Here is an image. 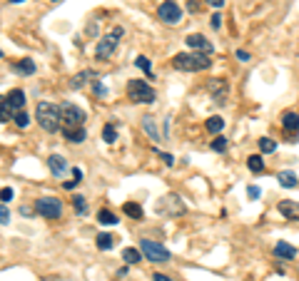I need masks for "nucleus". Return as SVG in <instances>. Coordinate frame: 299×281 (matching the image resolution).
<instances>
[{
    "label": "nucleus",
    "instance_id": "a18cd8bd",
    "mask_svg": "<svg viewBox=\"0 0 299 281\" xmlns=\"http://www.w3.org/2000/svg\"><path fill=\"white\" fill-rule=\"evenodd\" d=\"M73 177H75V179L80 182V179H82V172H80V169H73Z\"/></svg>",
    "mask_w": 299,
    "mask_h": 281
},
{
    "label": "nucleus",
    "instance_id": "f03ea898",
    "mask_svg": "<svg viewBox=\"0 0 299 281\" xmlns=\"http://www.w3.org/2000/svg\"><path fill=\"white\" fill-rule=\"evenodd\" d=\"M172 65L175 70H182V72H202V70H210V55L205 53H180L172 58Z\"/></svg>",
    "mask_w": 299,
    "mask_h": 281
},
{
    "label": "nucleus",
    "instance_id": "c85d7f7f",
    "mask_svg": "<svg viewBox=\"0 0 299 281\" xmlns=\"http://www.w3.org/2000/svg\"><path fill=\"white\" fill-rule=\"evenodd\" d=\"M102 140H105L107 144L117 142V130H115V125H105V127H102Z\"/></svg>",
    "mask_w": 299,
    "mask_h": 281
},
{
    "label": "nucleus",
    "instance_id": "cd10ccee",
    "mask_svg": "<svg viewBox=\"0 0 299 281\" xmlns=\"http://www.w3.org/2000/svg\"><path fill=\"white\" fill-rule=\"evenodd\" d=\"M135 65L145 72V75H150V77H152V63H150L145 55H137V60H135Z\"/></svg>",
    "mask_w": 299,
    "mask_h": 281
},
{
    "label": "nucleus",
    "instance_id": "5701e85b",
    "mask_svg": "<svg viewBox=\"0 0 299 281\" xmlns=\"http://www.w3.org/2000/svg\"><path fill=\"white\" fill-rule=\"evenodd\" d=\"M122 211H125L127 216H132V219H142V214H145L142 207H140L137 202H127V204L122 207Z\"/></svg>",
    "mask_w": 299,
    "mask_h": 281
},
{
    "label": "nucleus",
    "instance_id": "4468645a",
    "mask_svg": "<svg viewBox=\"0 0 299 281\" xmlns=\"http://www.w3.org/2000/svg\"><path fill=\"white\" fill-rule=\"evenodd\" d=\"M274 256H277V259H287V261H289V259H294V256H297V249H294L292 244H287V241H277V244H274Z\"/></svg>",
    "mask_w": 299,
    "mask_h": 281
},
{
    "label": "nucleus",
    "instance_id": "79ce46f5",
    "mask_svg": "<svg viewBox=\"0 0 299 281\" xmlns=\"http://www.w3.org/2000/svg\"><path fill=\"white\" fill-rule=\"evenodd\" d=\"M205 3H210L212 8H217V10H220V8L224 5V0H205Z\"/></svg>",
    "mask_w": 299,
    "mask_h": 281
},
{
    "label": "nucleus",
    "instance_id": "f8f14e48",
    "mask_svg": "<svg viewBox=\"0 0 299 281\" xmlns=\"http://www.w3.org/2000/svg\"><path fill=\"white\" fill-rule=\"evenodd\" d=\"M277 209H279V214H282V216H287L289 221H299V202L282 199V202L277 204Z\"/></svg>",
    "mask_w": 299,
    "mask_h": 281
},
{
    "label": "nucleus",
    "instance_id": "9b49d317",
    "mask_svg": "<svg viewBox=\"0 0 299 281\" xmlns=\"http://www.w3.org/2000/svg\"><path fill=\"white\" fill-rule=\"evenodd\" d=\"M185 43H187V48H190V50H197V53H205V55L215 50V48H212V43H210L205 35H200V33L187 35V38H185Z\"/></svg>",
    "mask_w": 299,
    "mask_h": 281
},
{
    "label": "nucleus",
    "instance_id": "de8ad7c7",
    "mask_svg": "<svg viewBox=\"0 0 299 281\" xmlns=\"http://www.w3.org/2000/svg\"><path fill=\"white\" fill-rule=\"evenodd\" d=\"M53 3H63V0H53Z\"/></svg>",
    "mask_w": 299,
    "mask_h": 281
},
{
    "label": "nucleus",
    "instance_id": "b1692460",
    "mask_svg": "<svg viewBox=\"0 0 299 281\" xmlns=\"http://www.w3.org/2000/svg\"><path fill=\"white\" fill-rule=\"evenodd\" d=\"M97 221L105 224V226H115V224H117V216H115L110 209H100V211H97Z\"/></svg>",
    "mask_w": 299,
    "mask_h": 281
},
{
    "label": "nucleus",
    "instance_id": "a211bd4d",
    "mask_svg": "<svg viewBox=\"0 0 299 281\" xmlns=\"http://www.w3.org/2000/svg\"><path fill=\"white\" fill-rule=\"evenodd\" d=\"M85 137H87V132H85V127H65V140L68 142H73V144H80V142H85Z\"/></svg>",
    "mask_w": 299,
    "mask_h": 281
},
{
    "label": "nucleus",
    "instance_id": "c756f323",
    "mask_svg": "<svg viewBox=\"0 0 299 281\" xmlns=\"http://www.w3.org/2000/svg\"><path fill=\"white\" fill-rule=\"evenodd\" d=\"M259 149H262L264 154H272V152L277 149V142L269 140V137H262V140H259Z\"/></svg>",
    "mask_w": 299,
    "mask_h": 281
},
{
    "label": "nucleus",
    "instance_id": "412c9836",
    "mask_svg": "<svg viewBox=\"0 0 299 281\" xmlns=\"http://www.w3.org/2000/svg\"><path fill=\"white\" fill-rule=\"evenodd\" d=\"M205 127H207V132L217 135V132H222V130H224V120H222L220 115H212V117L205 122Z\"/></svg>",
    "mask_w": 299,
    "mask_h": 281
},
{
    "label": "nucleus",
    "instance_id": "c9c22d12",
    "mask_svg": "<svg viewBox=\"0 0 299 281\" xmlns=\"http://www.w3.org/2000/svg\"><path fill=\"white\" fill-rule=\"evenodd\" d=\"M0 221H3V224H10V211H8V204L0 207Z\"/></svg>",
    "mask_w": 299,
    "mask_h": 281
},
{
    "label": "nucleus",
    "instance_id": "e433bc0d",
    "mask_svg": "<svg viewBox=\"0 0 299 281\" xmlns=\"http://www.w3.org/2000/svg\"><path fill=\"white\" fill-rule=\"evenodd\" d=\"M259 194H262V189H259V187H254V184H252V187H247V197H249V199H259Z\"/></svg>",
    "mask_w": 299,
    "mask_h": 281
},
{
    "label": "nucleus",
    "instance_id": "72a5a7b5",
    "mask_svg": "<svg viewBox=\"0 0 299 281\" xmlns=\"http://www.w3.org/2000/svg\"><path fill=\"white\" fill-rule=\"evenodd\" d=\"M13 197H15V192H13L10 187H3V192H0V199H3V204H8Z\"/></svg>",
    "mask_w": 299,
    "mask_h": 281
},
{
    "label": "nucleus",
    "instance_id": "39448f33",
    "mask_svg": "<svg viewBox=\"0 0 299 281\" xmlns=\"http://www.w3.org/2000/svg\"><path fill=\"white\" fill-rule=\"evenodd\" d=\"M155 209H157L160 214H165V216H180V214L187 211V204L182 202L180 194H165V197L157 202Z\"/></svg>",
    "mask_w": 299,
    "mask_h": 281
},
{
    "label": "nucleus",
    "instance_id": "aec40b11",
    "mask_svg": "<svg viewBox=\"0 0 299 281\" xmlns=\"http://www.w3.org/2000/svg\"><path fill=\"white\" fill-rule=\"evenodd\" d=\"M282 127H284L287 132H299V115H297V112H287V115L282 117Z\"/></svg>",
    "mask_w": 299,
    "mask_h": 281
},
{
    "label": "nucleus",
    "instance_id": "f704fd0d",
    "mask_svg": "<svg viewBox=\"0 0 299 281\" xmlns=\"http://www.w3.org/2000/svg\"><path fill=\"white\" fill-rule=\"evenodd\" d=\"M92 90H95V95H97V97H105V95H107V90H105V85H102L100 80H95V82H92Z\"/></svg>",
    "mask_w": 299,
    "mask_h": 281
},
{
    "label": "nucleus",
    "instance_id": "393cba45",
    "mask_svg": "<svg viewBox=\"0 0 299 281\" xmlns=\"http://www.w3.org/2000/svg\"><path fill=\"white\" fill-rule=\"evenodd\" d=\"M142 256H145V254H142L140 249H130V246H127V249L122 251V259H125L127 264H140V261H142Z\"/></svg>",
    "mask_w": 299,
    "mask_h": 281
},
{
    "label": "nucleus",
    "instance_id": "423d86ee",
    "mask_svg": "<svg viewBox=\"0 0 299 281\" xmlns=\"http://www.w3.org/2000/svg\"><path fill=\"white\" fill-rule=\"evenodd\" d=\"M35 211L45 219H60L63 216V202L58 197H43L35 202Z\"/></svg>",
    "mask_w": 299,
    "mask_h": 281
},
{
    "label": "nucleus",
    "instance_id": "4be33fe9",
    "mask_svg": "<svg viewBox=\"0 0 299 281\" xmlns=\"http://www.w3.org/2000/svg\"><path fill=\"white\" fill-rule=\"evenodd\" d=\"M95 244H97L100 251H110V249L115 246V236H110V234H97Z\"/></svg>",
    "mask_w": 299,
    "mask_h": 281
},
{
    "label": "nucleus",
    "instance_id": "2eb2a0df",
    "mask_svg": "<svg viewBox=\"0 0 299 281\" xmlns=\"http://www.w3.org/2000/svg\"><path fill=\"white\" fill-rule=\"evenodd\" d=\"M5 102L13 107V110H23V105H25V92L23 90H10L8 95H5Z\"/></svg>",
    "mask_w": 299,
    "mask_h": 281
},
{
    "label": "nucleus",
    "instance_id": "7c9ffc66",
    "mask_svg": "<svg viewBox=\"0 0 299 281\" xmlns=\"http://www.w3.org/2000/svg\"><path fill=\"white\" fill-rule=\"evenodd\" d=\"M73 207H75V211H77V214H85V211H87L85 197H80V194H77V197H73Z\"/></svg>",
    "mask_w": 299,
    "mask_h": 281
},
{
    "label": "nucleus",
    "instance_id": "20e7f679",
    "mask_svg": "<svg viewBox=\"0 0 299 281\" xmlns=\"http://www.w3.org/2000/svg\"><path fill=\"white\" fill-rule=\"evenodd\" d=\"M140 251L145 254V259H150L152 264H167L170 261V249H165L157 241H150V239H140Z\"/></svg>",
    "mask_w": 299,
    "mask_h": 281
},
{
    "label": "nucleus",
    "instance_id": "a878e982",
    "mask_svg": "<svg viewBox=\"0 0 299 281\" xmlns=\"http://www.w3.org/2000/svg\"><path fill=\"white\" fill-rule=\"evenodd\" d=\"M247 167H249V172H254V174H262V172H264V162H262L259 154H252V157L247 159Z\"/></svg>",
    "mask_w": 299,
    "mask_h": 281
},
{
    "label": "nucleus",
    "instance_id": "2f4dec72",
    "mask_svg": "<svg viewBox=\"0 0 299 281\" xmlns=\"http://www.w3.org/2000/svg\"><path fill=\"white\" fill-rule=\"evenodd\" d=\"M15 125H18V127H20V130H25V127H28V125H30V117H28V115H25V112H23V110H20V112H18V115H15Z\"/></svg>",
    "mask_w": 299,
    "mask_h": 281
},
{
    "label": "nucleus",
    "instance_id": "f257e3e1",
    "mask_svg": "<svg viewBox=\"0 0 299 281\" xmlns=\"http://www.w3.org/2000/svg\"><path fill=\"white\" fill-rule=\"evenodd\" d=\"M35 120H38V125L45 130V132H58L60 130V125H63V107H58V105H53V102H38V107H35Z\"/></svg>",
    "mask_w": 299,
    "mask_h": 281
},
{
    "label": "nucleus",
    "instance_id": "473e14b6",
    "mask_svg": "<svg viewBox=\"0 0 299 281\" xmlns=\"http://www.w3.org/2000/svg\"><path fill=\"white\" fill-rule=\"evenodd\" d=\"M212 149H215V152H220V154H222V152H227V140H224V137H215Z\"/></svg>",
    "mask_w": 299,
    "mask_h": 281
},
{
    "label": "nucleus",
    "instance_id": "bb28decb",
    "mask_svg": "<svg viewBox=\"0 0 299 281\" xmlns=\"http://www.w3.org/2000/svg\"><path fill=\"white\" fill-rule=\"evenodd\" d=\"M142 130H145L147 135H152V140H155V142L160 140V135H157V127H155V120H152V117H142Z\"/></svg>",
    "mask_w": 299,
    "mask_h": 281
},
{
    "label": "nucleus",
    "instance_id": "7ed1b4c3",
    "mask_svg": "<svg viewBox=\"0 0 299 281\" xmlns=\"http://www.w3.org/2000/svg\"><path fill=\"white\" fill-rule=\"evenodd\" d=\"M127 97H130V102H135V105H150V102H155V90L150 87L147 82H142V80H130L127 82Z\"/></svg>",
    "mask_w": 299,
    "mask_h": 281
},
{
    "label": "nucleus",
    "instance_id": "49530a36",
    "mask_svg": "<svg viewBox=\"0 0 299 281\" xmlns=\"http://www.w3.org/2000/svg\"><path fill=\"white\" fill-rule=\"evenodd\" d=\"M10 5H18V3H25V0H8Z\"/></svg>",
    "mask_w": 299,
    "mask_h": 281
},
{
    "label": "nucleus",
    "instance_id": "9d476101",
    "mask_svg": "<svg viewBox=\"0 0 299 281\" xmlns=\"http://www.w3.org/2000/svg\"><path fill=\"white\" fill-rule=\"evenodd\" d=\"M207 90H210V95L215 97V105H224V100H227V95H229V85L224 82V80H210V85H207Z\"/></svg>",
    "mask_w": 299,
    "mask_h": 281
},
{
    "label": "nucleus",
    "instance_id": "1a4fd4ad",
    "mask_svg": "<svg viewBox=\"0 0 299 281\" xmlns=\"http://www.w3.org/2000/svg\"><path fill=\"white\" fill-rule=\"evenodd\" d=\"M82 122H85V112H82L77 105L65 102V105H63V125L73 130V127H82Z\"/></svg>",
    "mask_w": 299,
    "mask_h": 281
},
{
    "label": "nucleus",
    "instance_id": "6e6552de",
    "mask_svg": "<svg viewBox=\"0 0 299 281\" xmlns=\"http://www.w3.org/2000/svg\"><path fill=\"white\" fill-rule=\"evenodd\" d=\"M157 15H160L162 23L177 25V23L182 20V8L175 3V0H165V3H160V8H157Z\"/></svg>",
    "mask_w": 299,
    "mask_h": 281
},
{
    "label": "nucleus",
    "instance_id": "0eeeda50",
    "mask_svg": "<svg viewBox=\"0 0 299 281\" xmlns=\"http://www.w3.org/2000/svg\"><path fill=\"white\" fill-rule=\"evenodd\" d=\"M120 35H122V28H115L110 35H105L100 43H97V48H95V58L97 60H107L112 53H115V48H117V40H120Z\"/></svg>",
    "mask_w": 299,
    "mask_h": 281
},
{
    "label": "nucleus",
    "instance_id": "f3484780",
    "mask_svg": "<svg viewBox=\"0 0 299 281\" xmlns=\"http://www.w3.org/2000/svg\"><path fill=\"white\" fill-rule=\"evenodd\" d=\"M87 80H97V75H95L92 70H82V72H77V75L70 80V87H73V90H80Z\"/></svg>",
    "mask_w": 299,
    "mask_h": 281
},
{
    "label": "nucleus",
    "instance_id": "58836bf2",
    "mask_svg": "<svg viewBox=\"0 0 299 281\" xmlns=\"http://www.w3.org/2000/svg\"><path fill=\"white\" fill-rule=\"evenodd\" d=\"M155 154H157V157H162V159H165V164H175V157H172V154H165V152H160V149H155Z\"/></svg>",
    "mask_w": 299,
    "mask_h": 281
},
{
    "label": "nucleus",
    "instance_id": "dca6fc26",
    "mask_svg": "<svg viewBox=\"0 0 299 281\" xmlns=\"http://www.w3.org/2000/svg\"><path fill=\"white\" fill-rule=\"evenodd\" d=\"M10 68H13V72H18V75H25V77L35 72V63H33V60H28V58H25V60H15Z\"/></svg>",
    "mask_w": 299,
    "mask_h": 281
},
{
    "label": "nucleus",
    "instance_id": "37998d69",
    "mask_svg": "<svg viewBox=\"0 0 299 281\" xmlns=\"http://www.w3.org/2000/svg\"><path fill=\"white\" fill-rule=\"evenodd\" d=\"M63 187H65V189H68V192H70V189H75V187H77V179H73V182H65V184H63Z\"/></svg>",
    "mask_w": 299,
    "mask_h": 281
},
{
    "label": "nucleus",
    "instance_id": "ddd939ff",
    "mask_svg": "<svg viewBox=\"0 0 299 281\" xmlns=\"http://www.w3.org/2000/svg\"><path fill=\"white\" fill-rule=\"evenodd\" d=\"M48 167H50V172H53L55 177H63V174L68 172V162H65L63 154H50V157H48Z\"/></svg>",
    "mask_w": 299,
    "mask_h": 281
},
{
    "label": "nucleus",
    "instance_id": "c03bdc74",
    "mask_svg": "<svg viewBox=\"0 0 299 281\" xmlns=\"http://www.w3.org/2000/svg\"><path fill=\"white\" fill-rule=\"evenodd\" d=\"M237 58H239V60H249V53H244V50H237Z\"/></svg>",
    "mask_w": 299,
    "mask_h": 281
},
{
    "label": "nucleus",
    "instance_id": "6ab92c4d",
    "mask_svg": "<svg viewBox=\"0 0 299 281\" xmlns=\"http://www.w3.org/2000/svg\"><path fill=\"white\" fill-rule=\"evenodd\" d=\"M277 179H279V184H282V187H287V189L299 187V179H297V174H294V172H287V169H284V172H279V174H277Z\"/></svg>",
    "mask_w": 299,
    "mask_h": 281
},
{
    "label": "nucleus",
    "instance_id": "ea45409f",
    "mask_svg": "<svg viewBox=\"0 0 299 281\" xmlns=\"http://www.w3.org/2000/svg\"><path fill=\"white\" fill-rule=\"evenodd\" d=\"M152 281H172V279H170L167 274H160V271H157V274H152Z\"/></svg>",
    "mask_w": 299,
    "mask_h": 281
},
{
    "label": "nucleus",
    "instance_id": "4c0bfd02",
    "mask_svg": "<svg viewBox=\"0 0 299 281\" xmlns=\"http://www.w3.org/2000/svg\"><path fill=\"white\" fill-rule=\"evenodd\" d=\"M10 110H13V107L3 100V122H10Z\"/></svg>",
    "mask_w": 299,
    "mask_h": 281
},
{
    "label": "nucleus",
    "instance_id": "a19ab883",
    "mask_svg": "<svg viewBox=\"0 0 299 281\" xmlns=\"http://www.w3.org/2000/svg\"><path fill=\"white\" fill-rule=\"evenodd\" d=\"M212 28H215V30L222 28V18H220V15H212Z\"/></svg>",
    "mask_w": 299,
    "mask_h": 281
}]
</instances>
